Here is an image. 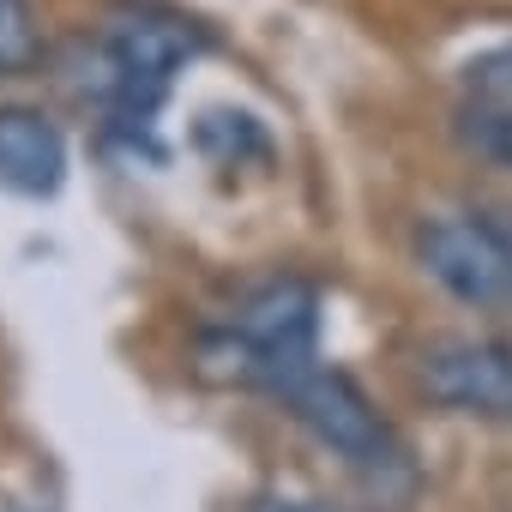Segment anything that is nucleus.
<instances>
[{
    "label": "nucleus",
    "mask_w": 512,
    "mask_h": 512,
    "mask_svg": "<svg viewBox=\"0 0 512 512\" xmlns=\"http://www.w3.org/2000/svg\"><path fill=\"white\" fill-rule=\"evenodd\" d=\"M205 368L235 380V386H266V392H290L296 380H308L320 368V296L296 278L253 290L235 320L223 332L205 338Z\"/></svg>",
    "instance_id": "nucleus-1"
},
{
    "label": "nucleus",
    "mask_w": 512,
    "mask_h": 512,
    "mask_svg": "<svg viewBox=\"0 0 512 512\" xmlns=\"http://www.w3.org/2000/svg\"><path fill=\"white\" fill-rule=\"evenodd\" d=\"M205 49L199 25L163 7H121L103 31L97 49V97L109 103V115L133 133H145L163 109V97L175 91V73H187V61Z\"/></svg>",
    "instance_id": "nucleus-2"
},
{
    "label": "nucleus",
    "mask_w": 512,
    "mask_h": 512,
    "mask_svg": "<svg viewBox=\"0 0 512 512\" xmlns=\"http://www.w3.org/2000/svg\"><path fill=\"white\" fill-rule=\"evenodd\" d=\"M416 260L452 302L476 314H506L512 308V211L464 205V211L422 217Z\"/></svg>",
    "instance_id": "nucleus-3"
},
{
    "label": "nucleus",
    "mask_w": 512,
    "mask_h": 512,
    "mask_svg": "<svg viewBox=\"0 0 512 512\" xmlns=\"http://www.w3.org/2000/svg\"><path fill=\"white\" fill-rule=\"evenodd\" d=\"M284 404H290V416H296L326 452H338L344 464H356V470H368V476H380V470L398 464L392 428L380 422V410L368 404V392H362L350 374L314 368L308 380H296V386L284 392Z\"/></svg>",
    "instance_id": "nucleus-4"
},
{
    "label": "nucleus",
    "mask_w": 512,
    "mask_h": 512,
    "mask_svg": "<svg viewBox=\"0 0 512 512\" xmlns=\"http://www.w3.org/2000/svg\"><path fill=\"white\" fill-rule=\"evenodd\" d=\"M416 386L440 410L512 416V344H500V338H440L416 356Z\"/></svg>",
    "instance_id": "nucleus-5"
},
{
    "label": "nucleus",
    "mask_w": 512,
    "mask_h": 512,
    "mask_svg": "<svg viewBox=\"0 0 512 512\" xmlns=\"http://www.w3.org/2000/svg\"><path fill=\"white\" fill-rule=\"evenodd\" d=\"M67 181V139L43 109H0V187L19 199H49Z\"/></svg>",
    "instance_id": "nucleus-6"
},
{
    "label": "nucleus",
    "mask_w": 512,
    "mask_h": 512,
    "mask_svg": "<svg viewBox=\"0 0 512 512\" xmlns=\"http://www.w3.org/2000/svg\"><path fill=\"white\" fill-rule=\"evenodd\" d=\"M458 139L512 175V43L470 61L464 73V103H458Z\"/></svg>",
    "instance_id": "nucleus-7"
},
{
    "label": "nucleus",
    "mask_w": 512,
    "mask_h": 512,
    "mask_svg": "<svg viewBox=\"0 0 512 512\" xmlns=\"http://www.w3.org/2000/svg\"><path fill=\"white\" fill-rule=\"evenodd\" d=\"M37 55V13L31 0H0V73H19Z\"/></svg>",
    "instance_id": "nucleus-8"
},
{
    "label": "nucleus",
    "mask_w": 512,
    "mask_h": 512,
    "mask_svg": "<svg viewBox=\"0 0 512 512\" xmlns=\"http://www.w3.org/2000/svg\"><path fill=\"white\" fill-rule=\"evenodd\" d=\"M260 512H326V506H314V500H272V506H260Z\"/></svg>",
    "instance_id": "nucleus-9"
}]
</instances>
